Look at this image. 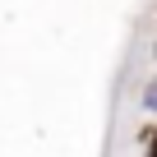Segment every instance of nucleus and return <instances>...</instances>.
Instances as JSON below:
<instances>
[{
  "instance_id": "nucleus-2",
  "label": "nucleus",
  "mask_w": 157,
  "mask_h": 157,
  "mask_svg": "<svg viewBox=\"0 0 157 157\" xmlns=\"http://www.w3.org/2000/svg\"><path fill=\"white\" fill-rule=\"evenodd\" d=\"M148 157H157V129H152V139H148Z\"/></svg>"
},
{
  "instance_id": "nucleus-1",
  "label": "nucleus",
  "mask_w": 157,
  "mask_h": 157,
  "mask_svg": "<svg viewBox=\"0 0 157 157\" xmlns=\"http://www.w3.org/2000/svg\"><path fill=\"white\" fill-rule=\"evenodd\" d=\"M143 106H148V111H157V78H152V83H148V93H143Z\"/></svg>"
}]
</instances>
